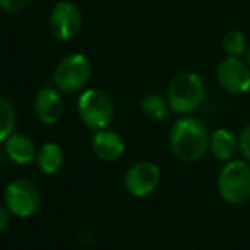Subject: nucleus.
Segmentation results:
<instances>
[{"label": "nucleus", "mask_w": 250, "mask_h": 250, "mask_svg": "<svg viewBox=\"0 0 250 250\" xmlns=\"http://www.w3.org/2000/svg\"><path fill=\"white\" fill-rule=\"evenodd\" d=\"M161 171L151 161H137L125 173V188L134 197H146L158 188Z\"/></svg>", "instance_id": "obj_9"}, {"label": "nucleus", "mask_w": 250, "mask_h": 250, "mask_svg": "<svg viewBox=\"0 0 250 250\" xmlns=\"http://www.w3.org/2000/svg\"><path fill=\"white\" fill-rule=\"evenodd\" d=\"M206 98V84L195 72H180L170 81L167 100L171 111L178 115L194 113Z\"/></svg>", "instance_id": "obj_2"}, {"label": "nucleus", "mask_w": 250, "mask_h": 250, "mask_svg": "<svg viewBox=\"0 0 250 250\" xmlns=\"http://www.w3.org/2000/svg\"><path fill=\"white\" fill-rule=\"evenodd\" d=\"M36 144L33 143L31 137L24 136V134H12L7 141H5V154L9 160L14 161L16 165H28L33 160H36Z\"/></svg>", "instance_id": "obj_13"}, {"label": "nucleus", "mask_w": 250, "mask_h": 250, "mask_svg": "<svg viewBox=\"0 0 250 250\" xmlns=\"http://www.w3.org/2000/svg\"><path fill=\"white\" fill-rule=\"evenodd\" d=\"M223 52L226 53V57H242L247 52V38L242 31L238 29H231L228 31L221 40Z\"/></svg>", "instance_id": "obj_17"}, {"label": "nucleus", "mask_w": 250, "mask_h": 250, "mask_svg": "<svg viewBox=\"0 0 250 250\" xmlns=\"http://www.w3.org/2000/svg\"><path fill=\"white\" fill-rule=\"evenodd\" d=\"M93 67L86 55L83 53H72L63 57L53 72V83L62 93L74 94L86 87L89 83Z\"/></svg>", "instance_id": "obj_5"}, {"label": "nucleus", "mask_w": 250, "mask_h": 250, "mask_svg": "<svg viewBox=\"0 0 250 250\" xmlns=\"http://www.w3.org/2000/svg\"><path fill=\"white\" fill-rule=\"evenodd\" d=\"M63 160L65 158H63L62 147L55 143H45L36 153V163L45 175L59 173L63 167Z\"/></svg>", "instance_id": "obj_14"}, {"label": "nucleus", "mask_w": 250, "mask_h": 250, "mask_svg": "<svg viewBox=\"0 0 250 250\" xmlns=\"http://www.w3.org/2000/svg\"><path fill=\"white\" fill-rule=\"evenodd\" d=\"M94 154L103 161H115L125 153V141L120 134L110 129L96 130L91 139Z\"/></svg>", "instance_id": "obj_11"}, {"label": "nucleus", "mask_w": 250, "mask_h": 250, "mask_svg": "<svg viewBox=\"0 0 250 250\" xmlns=\"http://www.w3.org/2000/svg\"><path fill=\"white\" fill-rule=\"evenodd\" d=\"M141 111L146 115L149 120H165L170 115L171 108L168 104V100L158 93H149L143 96L141 100Z\"/></svg>", "instance_id": "obj_15"}, {"label": "nucleus", "mask_w": 250, "mask_h": 250, "mask_svg": "<svg viewBox=\"0 0 250 250\" xmlns=\"http://www.w3.org/2000/svg\"><path fill=\"white\" fill-rule=\"evenodd\" d=\"M83 26V16L76 4L62 0L52 9L48 16V28L52 35L60 42H70L76 38Z\"/></svg>", "instance_id": "obj_8"}, {"label": "nucleus", "mask_w": 250, "mask_h": 250, "mask_svg": "<svg viewBox=\"0 0 250 250\" xmlns=\"http://www.w3.org/2000/svg\"><path fill=\"white\" fill-rule=\"evenodd\" d=\"M77 113L86 127L93 130L106 129L113 120L115 106L111 98L101 89H86L77 100Z\"/></svg>", "instance_id": "obj_4"}, {"label": "nucleus", "mask_w": 250, "mask_h": 250, "mask_svg": "<svg viewBox=\"0 0 250 250\" xmlns=\"http://www.w3.org/2000/svg\"><path fill=\"white\" fill-rule=\"evenodd\" d=\"M218 84L229 94H245L250 91V65L240 57H226L216 67Z\"/></svg>", "instance_id": "obj_7"}, {"label": "nucleus", "mask_w": 250, "mask_h": 250, "mask_svg": "<svg viewBox=\"0 0 250 250\" xmlns=\"http://www.w3.org/2000/svg\"><path fill=\"white\" fill-rule=\"evenodd\" d=\"M31 0H0V9L5 12H21L22 9H26L29 5Z\"/></svg>", "instance_id": "obj_19"}, {"label": "nucleus", "mask_w": 250, "mask_h": 250, "mask_svg": "<svg viewBox=\"0 0 250 250\" xmlns=\"http://www.w3.org/2000/svg\"><path fill=\"white\" fill-rule=\"evenodd\" d=\"M5 208L18 218H31L42 206V192L26 178L12 180L4 190Z\"/></svg>", "instance_id": "obj_6"}, {"label": "nucleus", "mask_w": 250, "mask_h": 250, "mask_svg": "<svg viewBox=\"0 0 250 250\" xmlns=\"http://www.w3.org/2000/svg\"><path fill=\"white\" fill-rule=\"evenodd\" d=\"M7 225H9V211L7 208H4V206L0 204V233L7 228Z\"/></svg>", "instance_id": "obj_20"}, {"label": "nucleus", "mask_w": 250, "mask_h": 250, "mask_svg": "<svg viewBox=\"0 0 250 250\" xmlns=\"http://www.w3.org/2000/svg\"><path fill=\"white\" fill-rule=\"evenodd\" d=\"M218 192L225 202L233 206L243 204L250 199V163L235 160L225 163L218 175Z\"/></svg>", "instance_id": "obj_3"}, {"label": "nucleus", "mask_w": 250, "mask_h": 250, "mask_svg": "<svg viewBox=\"0 0 250 250\" xmlns=\"http://www.w3.org/2000/svg\"><path fill=\"white\" fill-rule=\"evenodd\" d=\"M209 134L204 122L190 115H184L175 120L168 132L170 149L178 160L195 163L202 160L209 151Z\"/></svg>", "instance_id": "obj_1"}, {"label": "nucleus", "mask_w": 250, "mask_h": 250, "mask_svg": "<svg viewBox=\"0 0 250 250\" xmlns=\"http://www.w3.org/2000/svg\"><path fill=\"white\" fill-rule=\"evenodd\" d=\"M209 151L218 161L228 163L238 153V137L229 129H216L209 137Z\"/></svg>", "instance_id": "obj_12"}, {"label": "nucleus", "mask_w": 250, "mask_h": 250, "mask_svg": "<svg viewBox=\"0 0 250 250\" xmlns=\"http://www.w3.org/2000/svg\"><path fill=\"white\" fill-rule=\"evenodd\" d=\"M238 153L242 154L243 160L250 163V124L238 136Z\"/></svg>", "instance_id": "obj_18"}, {"label": "nucleus", "mask_w": 250, "mask_h": 250, "mask_svg": "<svg viewBox=\"0 0 250 250\" xmlns=\"http://www.w3.org/2000/svg\"><path fill=\"white\" fill-rule=\"evenodd\" d=\"M63 113V100L59 89L43 87L35 96V115L45 125H53L60 120Z\"/></svg>", "instance_id": "obj_10"}, {"label": "nucleus", "mask_w": 250, "mask_h": 250, "mask_svg": "<svg viewBox=\"0 0 250 250\" xmlns=\"http://www.w3.org/2000/svg\"><path fill=\"white\" fill-rule=\"evenodd\" d=\"M245 62L250 65V46H247V52H245Z\"/></svg>", "instance_id": "obj_21"}, {"label": "nucleus", "mask_w": 250, "mask_h": 250, "mask_svg": "<svg viewBox=\"0 0 250 250\" xmlns=\"http://www.w3.org/2000/svg\"><path fill=\"white\" fill-rule=\"evenodd\" d=\"M16 110L5 96H0V143H5L14 134Z\"/></svg>", "instance_id": "obj_16"}]
</instances>
